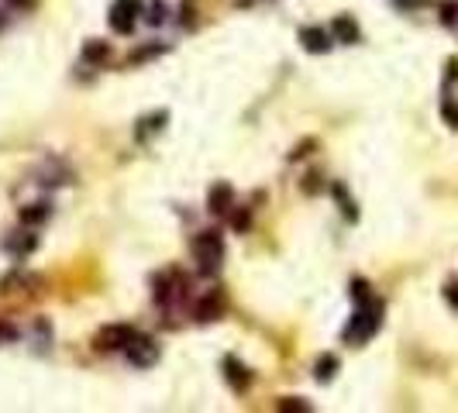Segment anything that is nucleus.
<instances>
[{"label": "nucleus", "instance_id": "nucleus-5", "mask_svg": "<svg viewBox=\"0 0 458 413\" xmlns=\"http://www.w3.org/2000/svg\"><path fill=\"white\" fill-rule=\"evenodd\" d=\"M100 348H127L131 341H134V328H127V324H111V328L100 330Z\"/></svg>", "mask_w": 458, "mask_h": 413}, {"label": "nucleus", "instance_id": "nucleus-10", "mask_svg": "<svg viewBox=\"0 0 458 413\" xmlns=\"http://www.w3.org/2000/svg\"><path fill=\"white\" fill-rule=\"evenodd\" d=\"M224 369H228V382L235 386V389H245L251 382V375L245 365H238V358H224Z\"/></svg>", "mask_w": 458, "mask_h": 413}, {"label": "nucleus", "instance_id": "nucleus-22", "mask_svg": "<svg viewBox=\"0 0 458 413\" xmlns=\"http://www.w3.org/2000/svg\"><path fill=\"white\" fill-rule=\"evenodd\" d=\"M445 296H448V303H452V307H458V283H452V286L445 289Z\"/></svg>", "mask_w": 458, "mask_h": 413}, {"label": "nucleus", "instance_id": "nucleus-6", "mask_svg": "<svg viewBox=\"0 0 458 413\" xmlns=\"http://www.w3.org/2000/svg\"><path fill=\"white\" fill-rule=\"evenodd\" d=\"M300 41H303V48L314 52V55H321V52L331 48V35H328L324 28H303V31H300Z\"/></svg>", "mask_w": 458, "mask_h": 413}, {"label": "nucleus", "instance_id": "nucleus-15", "mask_svg": "<svg viewBox=\"0 0 458 413\" xmlns=\"http://www.w3.org/2000/svg\"><path fill=\"white\" fill-rule=\"evenodd\" d=\"M334 197L341 200V210H345V217H352V220L359 217V210H355V204H352V200L345 197V186H334Z\"/></svg>", "mask_w": 458, "mask_h": 413}, {"label": "nucleus", "instance_id": "nucleus-18", "mask_svg": "<svg viewBox=\"0 0 458 413\" xmlns=\"http://www.w3.org/2000/svg\"><path fill=\"white\" fill-rule=\"evenodd\" d=\"M231 224H235V231H249V224H251V214H249V210H238V214H235V220H231Z\"/></svg>", "mask_w": 458, "mask_h": 413}, {"label": "nucleus", "instance_id": "nucleus-13", "mask_svg": "<svg viewBox=\"0 0 458 413\" xmlns=\"http://www.w3.org/2000/svg\"><path fill=\"white\" fill-rule=\"evenodd\" d=\"M352 300H359L362 307L373 303V293H369V283H366V279H352Z\"/></svg>", "mask_w": 458, "mask_h": 413}, {"label": "nucleus", "instance_id": "nucleus-14", "mask_svg": "<svg viewBox=\"0 0 458 413\" xmlns=\"http://www.w3.org/2000/svg\"><path fill=\"white\" fill-rule=\"evenodd\" d=\"M334 372H338V358H334V355H324V358L317 362V379H321V382H328Z\"/></svg>", "mask_w": 458, "mask_h": 413}, {"label": "nucleus", "instance_id": "nucleus-9", "mask_svg": "<svg viewBox=\"0 0 458 413\" xmlns=\"http://www.w3.org/2000/svg\"><path fill=\"white\" fill-rule=\"evenodd\" d=\"M221 314H224V300L217 293H210L207 300H200V307H197V321H217Z\"/></svg>", "mask_w": 458, "mask_h": 413}, {"label": "nucleus", "instance_id": "nucleus-1", "mask_svg": "<svg viewBox=\"0 0 458 413\" xmlns=\"http://www.w3.org/2000/svg\"><path fill=\"white\" fill-rule=\"evenodd\" d=\"M193 255H197V262H200V272H204V276H214V272L221 269V258H224L221 234H217V231H200V234L193 238Z\"/></svg>", "mask_w": 458, "mask_h": 413}, {"label": "nucleus", "instance_id": "nucleus-2", "mask_svg": "<svg viewBox=\"0 0 458 413\" xmlns=\"http://www.w3.org/2000/svg\"><path fill=\"white\" fill-rule=\"evenodd\" d=\"M379 328V307L375 303H366V310H359L355 314V321H352V328L345 330V337L348 341H355V344H362V341H369Z\"/></svg>", "mask_w": 458, "mask_h": 413}, {"label": "nucleus", "instance_id": "nucleus-16", "mask_svg": "<svg viewBox=\"0 0 458 413\" xmlns=\"http://www.w3.org/2000/svg\"><path fill=\"white\" fill-rule=\"evenodd\" d=\"M279 410H283V413H293V410H310V403H307V400H296V396H286V400H279Z\"/></svg>", "mask_w": 458, "mask_h": 413}, {"label": "nucleus", "instance_id": "nucleus-7", "mask_svg": "<svg viewBox=\"0 0 458 413\" xmlns=\"http://www.w3.org/2000/svg\"><path fill=\"white\" fill-rule=\"evenodd\" d=\"M231 200H235V190L228 186V183H217L214 190H210V214H228L231 210Z\"/></svg>", "mask_w": 458, "mask_h": 413}, {"label": "nucleus", "instance_id": "nucleus-3", "mask_svg": "<svg viewBox=\"0 0 458 413\" xmlns=\"http://www.w3.org/2000/svg\"><path fill=\"white\" fill-rule=\"evenodd\" d=\"M141 14V0H114V10H111V28L118 35L134 31V21Z\"/></svg>", "mask_w": 458, "mask_h": 413}, {"label": "nucleus", "instance_id": "nucleus-21", "mask_svg": "<svg viewBox=\"0 0 458 413\" xmlns=\"http://www.w3.org/2000/svg\"><path fill=\"white\" fill-rule=\"evenodd\" d=\"M310 148H314V141H303V145H296L290 152V159H303V155H310Z\"/></svg>", "mask_w": 458, "mask_h": 413}, {"label": "nucleus", "instance_id": "nucleus-23", "mask_svg": "<svg viewBox=\"0 0 458 413\" xmlns=\"http://www.w3.org/2000/svg\"><path fill=\"white\" fill-rule=\"evenodd\" d=\"M0 337L7 341V337H14V328H7V324H0Z\"/></svg>", "mask_w": 458, "mask_h": 413}, {"label": "nucleus", "instance_id": "nucleus-17", "mask_svg": "<svg viewBox=\"0 0 458 413\" xmlns=\"http://www.w3.org/2000/svg\"><path fill=\"white\" fill-rule=\"evenodd\" d=\"M441 114H445V121L452 124V127H458V107L452 104V100H445V104H441Z\"/></svg>", "mask_w": 458, "mask_h": 413}, {"label": "nucleus", "instance_id": "nucleus-12", "mask_svg": "<svg viewBox=\"0 0 458 413\" xmlns=\"http://www.w3.org/2000/svg\"><path fill=\"white\" fill-rule=\"evenodd\" d=\"M45 217H48L45 204H35V206H25V210H21V224H42Z\"/></svg>", "mask_w": 458, "mask_h": 413}, {"label": "nucleus", "instance_id": "nucleus-8", "mask_svg": "<svg viewBox=\"0 0 458 413\" xmlns=\"http://www.w3.org/2000/svg\"><path fill=\"white\" fill-rule=\"evenodd\" d=\"M331 35L338 41H345V45H355V41H359V24H355L352 18H334Z\"/></svg>", "mask_w": 458, "mask_h": 413}, {"label": "nucleus", "instance_id": "nucleus-11", "mask_svg": "<svg viewBox=\"0 0 458 413\" xmlns=\"http://www.w3.org/2000/svg\"><path fill=\"white\" fill-rule=\"evenodd\" d=\"M111 55V48H107V41H86L83 48V62H90V66H97V62H104Z\"/></svg>", "mask_w": 458, "mask_h": 413}, {"label": "nucleus", "instance_id": "nucleus-4", "mask_svg": "<svg viewBox=\"0 0 458 413\" xmlns=\"http://www.w3.org/2000/svg\"><path fill=\"white\" fill-rule=\"evenodd\" d=\"M155 358H159V344L134 334V341L127 344V362L138 365V369H148V365H155Z\"/></svg>", "mask_w": 458, "mask_h": 413}, {"label": "nucleus", "instance_id": "nucleus-19", "mask_svg": "<svg viewBox=\"0 0 458 413\" xmlns=\"http://www.w3.org/2000/svg\"><path fill=\"white\" fill-rule=\"evenodd\" d=\"M441 21H445V24H455L458 21V4H445V7H441Z\"/></svg>", "mask_w": 458, "mask_h": 413}, {"label": "nucleus", "instance_id": "nucleus-20", "mask_svg": "<svg viewBox=\"0 0 458 413\" xmlns=\"http://www.w3.org/2000/svg\"><path fill=\"white\" fill-rule=\"evenodd\" d=\"M162 18H166V4H162V0H155V4H152V14H148V21H152V24H159Z\"/></svg>", "mask_w": 458, "mask_h": 413}]
</instances>
